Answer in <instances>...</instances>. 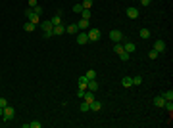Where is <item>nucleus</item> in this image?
Wrapping results in <instances>:
<instances>
[{"mask_svg":"<svg viewBox=\"0 0 173 128\" xmlns=\"http://www.w3.org/2000/svg\"><path fill=\"white\" fill-rule=\"evenodd\" d=\"M87 36H89V42H98V40L102 38V32L94 29V27H90L89 31H87Z\"/></svg>","mask_w":173,"mask_h":128,"instance_id":"nucleus-1","label":"nucleus"},{"mask_svg":"<svg viewBox=\"0 0 173 128\" xmlns=\"http://www.w3.org/2000/svg\"><path fill=\"white\" fill-rule=\"evenodd\" d=\"M40 29L44 31V38H50V36H54V34H52V29H54V25H52L50 19L42 21V23H40Z\"/></svg>","mask_w":173,"mask_h":128,"instance_id":"nucleus-2","label":"nucleus"},{"mask_svg":"<svg viewBox=\"0 0 173 128\" xmlns=\"http://www.w3.org/2000/svg\"><path fill=\"white\" fill-rule=\"evenodd\" d=\"M13 117H15V109L10 107V105H6V107H4V113H2V119H4L6 122H10Z\"/></svg>","mask_w":173,"mask_h":128,"instance_id":"nucleus-3","label":"nucleus"},{"mask_svg":"<svg viewBox=\"0 0 173 128\" xmlns=\"http://www.w3.org/2000/svg\"><path fill=\"white\" fill-rule=\"evenodd\" d=\"M25 15H27V19L31 21V23H35V25H40V17H38L37 13L33 12L31 8H27V10H25Z\"/></svg>","mask_w":173,"mask_h":128,"instance_id":"nucleus-4","label":"nucleus"},{"mask_svg":"<svg viewBox=\"0 0 173 128\" xmlns=\"http://www.w3.org/2000/svg\"><path fill=\"white\" fill-rule=\"evenodd\" d=\"M110 40H112V42H121L123 40V31H117V29L110 31Z\"/></svg>","mask_w":173,"mask_h":128,"instance_id":"nucleus-5","label":"nucleus"},{"mask_svg":"<svg viewBox=\"0 0 173 128\" xmlns=\"http://www.w3.org/2000/svg\"><path fill=\"white\" fill-rule=\"evenodd\" d=\"M125 15H127L129 19H137V17H139V8H135V6L127 8V10H125Z\"/></svg>","mask_w":173,"mask_h":128,"instance_id":"nucleus-6","label":"nucleus"},{"mask_svg":"<svg viewBox=\"0 0 173 128\" xmlns=\"http://www.w3.org/2000/svg\"><path fill=\"white\" fill-rule=\"evenodd\" d=\"M77 27H79V31H89L90 29V21L89 19H79L77 21Z\"/></svg>","mask_w":173,"mask_h":128,"instance_id":"nucleus-7","label":"nucleus"},{"mask_svg":"<svg viewBox=\"0 0 173 128\" xmlns=\"http://www.w3.org/2000/svg\"><path fill=\"white\" fill-rule=\"evenodd\" d=\"M98 88H100V84L96 82V78H92V80L87 82V90H89V92H96Z\"/></svg>","mask_w":173,"mask_h":128,"instance_id":"nucleus-8","label":"nucleus"},{"mask_svg":"<svg viewBox=\"0 0 173 128\" xmlns=\"http://www.w3.org/2000/svg\"><path fill=\"white\" fill-rule=\"evenodd\" d=\"M154 50L158 52V54L166 52V42H164V40H156V42H154Z\"/></svg>","mask_w":173,"mask_h":128,"instance_id":"nucleus-9","label":"nucleus"},{"mask_svg":"<svg viewBox=\"0 0 173 128\" xmlns=\"http://www.w3.org/2000/svg\"><path fill=\"white\" fill-rule=\"evenodd\" d=\"M77 42L81 46H85L87 42H89V36H87V32H77Z\"/></svg>","mask_w":173,"mask_h":128,"instance_id":"nucleus-10","label":"nucleus"},{"mask_svg":"<svg viewBox=\"0 0 173 128\" xmlns=\"http://www.w3.org/2000/svg\"><path fill=\"white\" fill-rule=\"evenodd\" d=\"M64 32H65L64 25H56L54 29H52V34H54V36H60V34H64Z\"/></svg>","mask_w":173,"mask_h":128,"instance_id":"nucleus-11","label":"nucleus"},{"mask_svg":"<svg viewBox=\"0 0 173 128\" xmlns=\"http://www.w3.org/2000/svg\"><path fill=\"white\" fill-rule=\"evenodd\" d=\"M65 32H69V34H77L79 32V27H77V23H71V25L65 27Z\"/></svg>","mask_w":173,"mask_h":128,"instance_id":"nucleus-12","label":"nucleus"},{"mask_svg":"<svg viewBox=\"0 0 173 128\" xmlns=\"http://www.w3.org/2000/svg\"><path fill=\"white\" fill-rule=\"evenodd\" d=\"M83 101H87V103H92L94 101V92H85V96H83Z\"/></svg>","mask_w":173,"mask_h":128,"instance_id":"nucleus-13","label":"nucleus"},{"mask_svg":"<svg viewBox=\"0 0 173 128\" xmlns=\"http://www.w3.org/2000/svg\"><path fill=\"white\" fill-rule=\"evenodd\" d=\"M50 21H52V25H54V27H56V25H62V12H58Z\"/></svg>","mask_w":173,"mask_h":128,"instance_id":"nucleus-14","label":"nucleus"},{"mask_svg":"<svg viewBox=\"0 0 173 128\" xmlns=\"http://www.w3.org/2000/svg\"><path fill=\"white\" fill-rule=\"evenodd\" d=\"M87 82H89V78L85 77H79V80H77V84H79V88H83V90H87Z\"/></svg>","mask_w":173,"mask_h":128,"instance_id":"nucleus-15","label":"nucleus"},{"mask_svg":"<svg viewBox=\"0 0 173 128\" xmlns=\"http://www.w3.org/2000/svg\"><path fill=\"white\" fill-rule=\"evenodd\" d=\"M121 84H123V88H131V86H133V78L131 77H123Z\"/></svg>","mask_w":173,"mask_h":128,"instance_id":"nucleus-16","label":"nucleus"},{"mask_svg":"<svg viewBox=\"0 0 173 128\" xmlns=\"http://www.w3.org/2000/svg\"><path fill=\"white\" fill-rule=\"evenodd\" d=\"M123 50H125V52H129V54H133V52L137 50V44H133V42H125Z\"/></svg>","mask_w":173,"mask_h":128,"instance_id":"nucleus-17","label":"nucleus"},{"mask_svg":"<svg viewBox=\"0 0 173 128\" xmlns=\"http://www.w3.org/2000/svg\"><path fill=\"white\" fill-rule=\"evenodd\" d=\"M154 105H156V107H164V105H166V99L162 96H156L154 97Z\"/></svg>","mask_w":173,"mask_h":128,"instance_id":"nucleus-18","label":"nucleus"},{"mask_svg":"<svg viewBox=\"0 0 173 128\" xmlns=\"http://www.w3.org/2000/svg\"><path fill=\"white\" fill-rule=\"evenodd\" d=\"M35 29H37V25H35V23H31V21H27L25 25H23V31H27V32H33Z\"/></svg>","mask_w":173,"mask_h":128,"instance_id":"nucleus-19","label":"nucleus"},{"mask_svg":"<svg viewBox=\"0 0 173 128\" xmlns=\"http://www.w3.org/2000/svg\"><path fill=\"white\" fill-rule=\"evenodd\" d=\"M139 36H141L142 40H148L150 38V31H148V29H141V31H139Z\"/></svg>","mask_w":173,"mask_h":128,"instance_id":"nucleus-20","label":"nucleus"},{"mask_svg":"<svg viewBox=\"0 0 173 128\" xmlns=\"http://www.w3.org/2000/svg\"><path fill=\"white\" fill-rule=\"evenodd\" d=\"M79 15H81V19H90V17H92V13H90V10H85V8H83V12L79 13Z\"/></svg>","mask_w":173,"mask_h":128,"instance_id":"nucleus-21","label":"nucleus"},{"mask_svg":"<svg viewBox=\"0 0 173 128\" xmlns=\"http://www.w3.org/2000/svg\"><path fill=\"white\" fill-rule=\"evenodd\" d=\"M162 97H164L166 101H173V92H171V90H169V92H164V94H162Z\"/></svg>","mask_w":173,"mask_h":128,"instance_id":"nucleus-22","label":"nucleus"},{"mask_svg":"<svg viewBox=\"0 0 173 128\" xmlns=\"http://www.w3.org/2000/svg\"><path fill=\"white\" fill-rule=\"evenodd\" d=\"M90 109H92V111H100V109H102V103H100V101H96V99H94V101L90 103Z\"/></svg>","mask_w":173,"mask_h":128,"instance_id":"nucleus-23","label":"nucleus"},{"mask_svg":"<svg viewBox=\"0 0 173 128\" xmlns=\"http://www.w3.org/2000/svg\"><path fill=\"white\" fill-rule=\"evenodd\" d=\"M85 77L89 78V80H92V78H96V71L94 69H89L87 73H85Z\"/></svg>","mask_w":173,"mask_h":128,"instance_id":"nucleus-24","label":"nucleus"},{"mask_svg":"<svg viewBox=\"0 0 173 128\" xmlns=\"http://www.w3.org/2000/svg\"><path fill=\"white\" fill-rule=\"evenodd\" d=\"M79 109H81L83 113H87V111H90V103H87V101H81V105H79Z\"/></svg>","mask_w":173,"mask_h":128,"instance_id":"nucleus-25","label":"nucleus"},{"mask_svg":"<svg viewBox=\"0 0 173 128\" xmlns=\"http://www.w3.org/2000/svg\"><path fill=\"white\" fill-rule=\"evenodd\" d=\"M31 10H33L35 13H37V15H42V12H44V8L40 6V4H37V6H35V8H31Z\"/></svg>","mask_w":173,"mask_h":128,"instance_id":"nucleus-26","label":"nucleus"},{"mask_svg":"<svg viewBox=\"0 0 173 128\" xmlns=\"http://www.w3.org/2000/svg\"><path fill=\"white\" fill-rule=\"evenodd\" d=\"M114 52L117 54V56H119V54L123 52V44H121V42H115V46H114Z\"/></svg>","mask_w":173,"mask_h":128,"instance_id":"nucleus-27","label":"nucleus"},{"mask_svg":"<svg viewBox=\"0 0 173 128\" xmlns=\"http://www.w3.org/2000/svg\"><path fill=\"white\" fill-rule=\"evenodd\" d=\"M119 58H121V61H129V59H131V54H129V52H125V50H123L121 54H119Z\"/></svg>","mask_w":173,"mask_h":128,"instance_id":"nucleus-28","label":"nucleus"},{"mask_svg":"<svg viewBox=\"0 0 173 128\" xmlns=\"http://www.w3.org/2000/svg\"><path fill=\"white\" fill-rule=\"evenodd\" d=\"M81 12H83V4H79V2H77L75 6H73V13H77V15H79Z\"/></svg>","mask_w":173,"mask_h":128,"instance_id":"nucleus-29","label":"nucleus"},{"mask_svg":"<svg viewBox=\"0 0 173 128\" xmlns=\"http://www.w3.org/2000/svg\"><path fill=\"white\" fill-rule=\"evenodd\" d=\"M81 4H83V8H85V10H90V8H92V0H83Z\"/></svg>","mask_w":173,"mask_h":128,"instance_id":"nucleus-30","label":"nucleus"},{"mask_svg":"<svg viewBox=\"0 0 173 128\" xmlns=\"http://www.w3.org/2000/svg\"><path fill=\"white\" fill-rule=\"evenodd\" d=\"M158 56H160V54H158V52L154 50V48H152V50H150V52H148V58H150V59H156V58H158Z\"/></svg>","mask_w":173,"mask_h":128,"instance_id":"nucleus-31","label":"nucleus"},{"mask_svg":"<svg viewBox=\"0 0 173 128\" xmlns=\"http://www.w3.org/2000/svg\"><path fill=\"white\" fill-rule=\"evenodd\" d=\"M40 126H42V122H38V121H33L29 124V128H40Z\"/></svg>","mask_w":173,"mask_h":128,"instance_id":"nucleus-32","label":"nucleus"},{"mask_svg":"<svg viewBox=\"0 0 173 128\" xmlns=\"http://www.w3.org/2000/svg\"><path fill=\"white\" fill-rule=\"evenodd\" d=\"M135 84H137V86L142 84V77H133V86H135Z\"/></svg>","mask_w":173,"mask_h":128,"instance_id":"nucleus-33","label":"nucleus"},{"mask_svg":"<svg viewBox=\"0 0 173 128\" xmlns=\"http://www.w3.org/2000/svg\"><path fill=\"white\" fill-rule=\"evenodd\" d=\"M164 107H166L167 111L171 113V111H173V101H166V105H164Z\"/></svg>","mask_w":173,"mask_h":128,"instance_id":"nucleus-34","label":"nucleus"},{"mask_svg":"<svg viewBox=\"0 0 173 128\" xmlns=\"http://www.w3.org/2000/svg\"><path fill=\"white\" fill-rule=\"evenodd\" d=\"M6 105H8V99H6V97H0V107L4 109Z\"/></svg>","mask_w":173,"mask_h":128,"instance_id":"nucleus-35","label":"nucleus"},{"mask_svg":"<svg viewBox=\"0 0 173 128\" xmlns=\"http://www.w3.org/2000/svg\"><path fill=\"white\" fill-rule=\"evenodd\" d=\"M85 92H87V90H83V88H79V92H77V96L81 97V99H83V96H85Z\"/></svg>","mask_w":173,"mask_h":128,"instance_id":"nucleus-36","label":"nucleus"},{"mask_svg":"<svg viewBox=\"0 0 173 128\" xmlns=\"http://www.w3.org/2000/svg\"><path fill=\"white\" fill-rule=\"evenodd\" d=\"M38 4V0H29V8H35Z\"/></svg>","mask_w":173,"mask_h":128,"instance_id":"nucleus-37","label":"nucleus"},{"mask_svg":"<svg viewBox=\"0 0 173 128\" xmlns=\"http://www.w3.org/2000/svg\"><path fill=\"white\" fill-rule=\"evenodd\" d=\"M150 2H152V0H141V4H142V6H148Z\"/></svg>","mask_w":173,"mask_h":128,"instance_id":"nucleus-38","label":"nucleus"},{"mask_svg":"<svg viewBox=\"0 0 173 128\" xmlns=\"http://www.w3.org/2000/svg\"><path fill=\"white\" fill-rule=\"evenodd\" d=\"M2 113H4V109H2V107H0V117H2Z\"/></svg>","mask_w":173,"mask_h":128,"instance_id":"nucleus-39","label":"nucleus"}]
</instances>
